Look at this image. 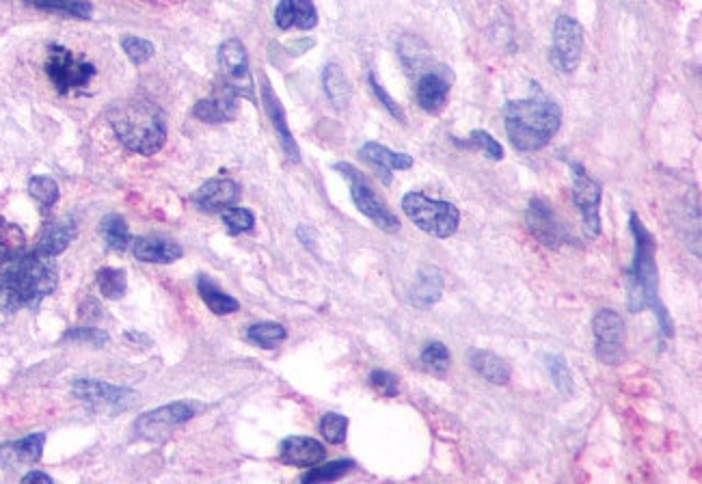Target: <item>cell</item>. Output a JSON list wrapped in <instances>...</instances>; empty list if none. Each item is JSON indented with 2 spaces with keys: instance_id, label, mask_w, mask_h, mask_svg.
<instances>
[{
  "instance_id": "277c9868",
  "label": "cell",
  "mask_w": 702,
  "mask_h": 484,
  "mask_svg": "<svg viewBox=\"0 0 702 484\" xmlns=\"http://www.w3.org/2000/svg\"><path fill=\"white\" fill-rule=\"evenodd\" d=\"M108 119H111L117 139L130 152L152 156L167 141L165 115L150 100L130 98L115 102L108 111Z\"/></svg>"
},
{
  "instance_id": "484cf974",
  "label": "cell",
  "mask_w": 702,
  "mask_h": 484,
  "mask_svg": "<svg viewBox=\"0 0 702 484\" xmlns=\"http://www.w3.org/2000/svg\"><path fill=\"white\" fill-rule=\"evenodd\" d=\"M322 87H324V93H327V98L335 106V109H346L348 102H350V96H353V89H350L348 78L340 65L329 63L327 67H324Z\"/></svg>"
},
{
  "instance_id": "4dcf8cb0",
  "label": "cell",
  "mask_w": 702,
  "mask_h": 484,
  "mask_svg": "<svg viewBox=\"0 0 702 484\" xmlns=\"http://www.w3.org/2000/svg\"><path fill=\"white\" fill-rule=\"evenodd\" d=\"M286 335H288L286 329H283V325H279V322H260V325H253L247 331V338L253 344H258L260 348H266V351L277 348L283 340H286Z\"/></svg>"
},
{
  "instance_id": "f1b7e54d",
  "label": "cell",
  "mask_w": 702,
  "mask_h": 484,
  "mask_svg": "<svg viewBox=\"0 0 702 484\" xmlns=\"http://www.w3.org/2000/svg\"><path fill=\"white\" fill-rule=\"evenodd\" d=\"M100 234L111 251H126L132 242L128 225L119 214H106L100 223Z\"/></svg>"
},
{
  "instance_id": "8fae6325",
  "label": "cell",
  "mask_w": 702,
  "mask_h": 484,
  "mask_svg": "<svg viewBox=\"0 0 702 484\" xmlns=\"http://www.w3.org/2000/svg\"><path fill=\"white\" fill-rule=\"evenodd\" d=\"M584 52V29L575 18L560 16L553 26V50L551 61L558 65V70L571 74L577 70Z\"/></svg>"
},
{
  "instance_id": "cb8c5ba5",
  "label": "cell",
  "mask_w": 702,
  "mask_h": 484,
  "mask_svg": "<svg viewBox=\"0 0 702 484\" xmlns=\"http://www.w3.org/2000/svg\"><path fill=\"white\" fill-rule=\"evenodd\" d=\"M469 363L471 368L476 370V374H480L482 379L493 385H506L510 381V366L502 357H497L491 351L474 348V351H469Z\"/></svg>"
},
{
  "instance_id": "ffe728a7",
  "label": "cell",
  "mask_w": 702,
  "mask_h": 484,
  "mask_svg": "<svg viewBox=\"0 0 702 484\" xmlns=\"http://www.w3.org/2000/svg\"><path fill=\"white\" fill-rule=\"evenodd\" d=\"M262 98H264V104H266V113H268L270 121H273V126L277 130V137L281 141L283 152H286V156L292 160V163H299L301 150H299V145H296L292 132L288 128L286 111H283L279 98L275 96V91H273V87L268 85L266 78H264V83H262Z\"/></svg>"
},
{
  "instance_id": "30bf717a",
  "label": "cell",
  "mask_w": 702,
  "mask_h": 484,
  "mask_svg": "<svg viewBox=\"0 0 702 484\" xmlns=\"http://www.w3.org/2000/svg\"><path fill=\"white\" fill-rule=\"evenodd\" d=\"M573 171V201L582 214L584 221V234L588 240H594L601 234V217H599V206L603 197V188L597 180H592L586 169L579 163H571Z\"/></svg>"
},
{
  "instance_id": "8992f818",
  "label": "cell",
  "mask_w": 702,
  "mask_h": 484,
  "mask_svg": "<svg viewBox=\"0 0 702 484\" xmlns=\"http://www.w3.org/2000/svg\"><path fill=\"white\" fill-rule=\"evenodd\" d=\"M335 169L350 182V195H353V201L359 208V212L366 214L378 230H383L387 234H396L400 230V221L396 214L387 208L385 201L374 193L368 178L348 163H337Z\"/></svg>"
},
{
  "instance_id": "9c48e42d",
  "label": "cell",
  "mask_w": 702,
  "mask_h": 484,
  "mask_svg": "<svg viewBox=\"0 0 702 484\" xmlns=\"http://www.w3.org/2000/svg\"><path fill=\"white\" fill-rule=\"evenodd\" d=\"M594 331V351H597L599 361L607 366H616L625 355V322L614 309H601V312L592 320Z\"/></svg>"
},
{
  "instance_id": "bcb514c9",
  "label": "cell",
  "mask_w": 702,
  "mask_h": 484,
  "mask_svg": "<svg viewBox=\"0 0 702 484\" xmlns=\"http://www.w3.org/2000/svg\"><path fill=\"white\" fill-rule=\"evenodd\" d=\"M22 482H26V484H29V482H48V484H52L54 480L48 474H44V472H29L26 476H22Z\"/></svg>"
},
{
  "instance_id": "7402d4cb",
  "label": "cell",
  "mask_w": 702,
  "mask_h": 484,
  "mask_svg": "<svg viewBox=\"0 0 702 484\" xmlns=\"http://www.w3.org/2000/svg\"><path fill=\"white\" fill-rule=\"evenodd\" d=\"M448 96H450V85L443 76L430 72L417 80L415 98H417V104H420L426 113H432V115L441 113L445 109V104H448Z\"/></svg>"
},
{
  "instance_id": "e0dca14e",
  "label": "cell",
  "mask_w": 702,
  "mask_h": 484,
  "mask_svg": "<svg viewBox=\"0 0 702 484\" xmlns=\"http://www.w3.org/2000/svg\"><path fill=\"white\" fill-rule=\"evenodd\" d=\"M238 96L229 89L225 83L216 87L210 98L199 100L193 109V115L208 124H223V121H232L238 115Z\"/></svg>"
},
{
  "instance_id": "e575fe53",
  "label": "cell",
  "mask_w": 702,
  "mask_h": 484,
  "mask_svg": "<svg viewBox=\"0 0 702 484\" xmlns=\"http://www.w3.org/2000/svg\"><path fill=\"white\" fill-rule=\"evenodd\" d=\"M355 467V461H333L322 467H316L303 476V482H335L344 478L350 469Z\"/></svg>"
},
{
  "instance_id": "d590c367",
  "label": "cell",
  "mask_w": 702,
  "mask_h": 484,
  "mask_svg": "<svg viewBox=\"0 0 702 484\" xmlns=\"http://www.w3.org/2000/svg\"><path fill=\"white\" fill-rule=\"evenodd\" d=\"M547 368L551 372L553 383H556V387H558V392L564 394V396H571L573 394V376H571L569 366H566L564 357L549 355L547 357Z\"/></svg>"
},
{
  "instance_id": "8d00e7d4",
  "label": "cell",
  "mask_w": 702,
  "mask_h": 484,
  "mask_svg": "<svg viewBox=\"0 0 702 484\" xmlns=\"http://www.w3.org/2000/svg\"><path fill=\"white\" fill-rule=\"evenodd\" d=\"M221 217H223V223L227 225V230L232 232V234L249 232V230H253V225H255L253 212L247 210V208L229 206V208H225V210L221 212Z\"/></svg>"
},
{
  "instance_id": "d6986e66",
  "label": "cell",
  "mask_w": 702,
  "mask_h": 484,
  "mask_svg": "<svg viewBox=\"0 0 702 484\" xmlns=\"http://www.w3.org/2000/svg\"><path fill=\"white\" fill-rule=\"evenodd\" d=\"M240 197V186L229 178L208 180L195 193V204L206 212H223L225 208L234 206Z\"/></svg>"
},
{
  "instance_id": "603a6c76",
  "label": "cell",
  "mask_w": 702,
  "mask_h": 484,
  "mask_svg": "<svg viewBox=\"0 0 702 484\" xmlns=\"http://www.w3.org/2000/svg\"><path fill=\"white\" fill-rule=\"evenodd\" d=\"M443 288H445V279L439 268L424 266L411 290V303L420 309H428L441 299Z\"/></svg>"
},
{
  "instance_id": "5bb4252c",
  "label": "cell",
  "mask_w": 702,
  "mask_h": 484,
  "mask_svg": "<svg viewBox=\"0 0 702 484\" xmlns=\"http://www.w3.org/2000/svg\"><path fill=\"white\" fill-rule=\"evenodd\" d=\"M528 227L536 240L543 242L549 249H558L566 240V232L562 223L558 221L556 212H553L543 199H532L528 206Z\"/></svg>"
},
{
  "instance_id": "4fadbf2b",
  "label": "cell",
  "mask_w": 702,
  "mask_h": 484,
  "mask_svg": "<svg viewBox=\"0 0 702 484\" xmlns=\"http://www.w3.org/2000/svg\"><path fill=\"white\" fill-rule=\"evenodd\" d=\"M195 415L193 407L186 402H171L167 407H158L150 413H143L134 422V433L147 441H162L167 439L175 428H180Z\"/></svg>"
},
{
  "instance_id": "6da1fadb",
  "label": "cell",
  "mask_w": 702,
  "mask_h": 484,
  "mask_svg": "<svg viewBox=\"0 0 702 484\" xmlns=\"http://www.w3.org/2000/svg\"><path fill=\"white\" fill-rule=\"evenodd\" d=\"M59 284V268L50 255L18 253L0 260V314H13L22 307L35 309Z\"/></svg>"
},
{
  "instance_id": "f6af8a7d",
  "label": "cell",
  "mask_w": 702,
  "mask_h": 484,
  "mask_svg": "<svg viewBox=\"0 0 702 484\" xmlns=\"http://www.w3.org/2000/svg\"><path fill=\"white\" fill-rule=\"evenodd\" d=\"M275 22L281 31H288L294 26V0H281L275 9Z\"/></svg>"
},
{
  "instance_id": "74e56055",
  "label": "cell",
  "mask_w": 702,
  "mask_h": 484,
  "mask_svg": "<svg viewBox=\"0 0 702 484\" xmlns=\"http://www.w3.org/2000/svg\"><path fill=\"white\" fill-rule=\"evenodd\" d=\"M121 48H124L126 57L134 65H143L145 61H150L154 57V44L147 42V39H143V37L128 35V37L121 39Z\"/></svg>"
},
{
  "instance_id": "ac0fdd59",
  "label": "cell",
  "mask_w": 702,
  "mask_h": 484,
  "mask_svg": "<svg viewBox=\"0 0 702 484\" xmlns=\"http://www.w3.org/2000/svg\"><path fill=\"white\" fill-rule=\"evenodd\" d=\"M324 446L312 437H288L279 446V461L292 467H314L324 461Z\"/></svg>"
},
{
  "instance_id": "ba28073f",
  "label": "cell",
  "mask_w": 702,
  "mask_h": 484,
  "mask_svg": "<svg viewBox=\"0 0 702 484\" xmlns=\"http://www.w3.org/2000/svg\"><path fill=\"white\" fill-rule=\"evenodd\" d=\"M72 394L89 409L106 415L124 413L139 402V394L132 389L93 379H76L72 383Z\"/></svg>"
},
{
  "instance_id": "9a60e30c",
  "label": "cell",
  "mask_w": 702,
  "mask_h": 484,
  "mask_svg": "<svg viewBox=\"0 0 702 484\" xmlns=\"http://www.w3.org/2000/svg\"><path fill=\"white\" fill-rule=\"evenodd\" d=\"M46 433H33L18 441H7L0 446V467L3 469H20L35 465L44 454Z\"/></svg>"
},
{
  "instance_id": "44dd1931",
  "label": "cell",
  "mask_w": 702,
  "mask_h": 484,
  "mask_svg": "<svg viewBox=\"0 0 702 484\" xmlns=\"http://www.w3.org/2000/svg\"><path fill=\"white\" fill-rule=\"evenodd\" d=\"M134 258L141 262H152V264H171L175 260L182 258V247L178 242L158 238V236H141L134 238L130 242Z\"/></svg>"
},
{
  "instance_id": "2e32d148",
  "label": "cell",
  "mask_w": 702,
  "mask_h": 484,
  "mask_svg": "<svg viewBox=\"0 0 702 484\" xmlns=\"http://www.w3.org/2000/svg\"><path fill=\"white\" fill-rule=\"evenodd\" d=\"M359 158L376 171V176L383 180V184H391V171H407L413 167V158L409 154L391 152L389 147L374 141L361 147Z\"/></svg>"
},
{
  "instance_id": "1f68e13d",
  "label": "cell",
  "mask_w": 702,
  "mask_h": 484,
  "mask_svg": "<svg viewBox=\"0 0 702 484\" xmlns=\"http://www.w3.org/2000/svg\"><path fill=\"white\" fill-rule=\"evenodd\" d=\"M126 273L119 268H102L98 271V288L104 299H121L126 294Z\"/></svg>"
},
{
  "instance_id": "7bdbcfd3",
  "label": "cell",
  "mask_w": 702,
  "mask_h": 484,
  "mask_svg": "<svg viewBox=\"0 0 702 484\" xmlns=\"http://www.w3.org/2000/svg\"><path fill=\"white\" fill-rule=\"evenodd\" d=\"M370 385L376 389L378 394L385 396V398H394V396H398V392H400L398 376H394V374L387 372V370H374V372L370 374Z\"/></svg>"
},
{
  "instance_id": "f35d334b",
  "label": "cell",
  "mask_w": 702,
  "mask_h": 484,
  "mask_svg": "<svg viewBox=\"0 0 702 484\" xmlns=\"http://www.w3.org/2000/svg\"><path fill=\"white\" fill-rule=\"evenodd\" d=\"M320 433L329 443H335V446L337 443H344L348 433V418L337 413H327L320 422Z\"/></svg>"
},
{
  "instance_id": "3957f363",
  "label": "cell",
  "mask_w": 702,
  "mask_h": 484,
  "mask_svg": "<svg viewBox=\"0 0 702 484\" xmlns=\"http://www.w3.org/2000/svg\"><path fill=\"white\" fill-rule=\"evenodd\" d=\"M633 238H636V258H633V266L627 277V288H629V309L631 312H642L644 307H653L655 316L659 318L661 331H664L666 338L674 335V325L672 318L668 314L666 305L659 301V273H657V242L653 234L646 230V225L638 217L636 212H631L629 217Z\"/></svg>"
},
{
  "instance_id": "7c38bea8",
  "label": "cell",
  "mask_w": 702,
  "mask_h": 484,
  "mask_svg": "<svg viewBox=\"0 0 702 484\" xmlns=\"http://www.w3.org/2000/svg\"><path fill=\"white\" fill-rule=\"evenodd\" d=\"M219 65L223 70V83L238 98L253 100V80L249 72V55L240 39H227L219 46Z\"/></svg>"
},
{
  "instance_id": "60d3db41",
  "label": "cell",
  "mask_w": 702,
  "mask_h": 484,
  "mask_svg": "<svg viewBox=\"0 0 702 484\" xmlns=\"http://www.w3.org/2000/svg\"><path fill=\"white\" fill-rule=\"evenodd\" d=\"M469 143L478 147V150L484 152V156H489L491 160H502L504 158V147L502 143H497L489 132L484 130H474L469 134Z\"/></svg>"
},
{
  "instance_id": "b9f144b4",
  "label": "cell",
  "mask_w": 702,
  "mask_h": 484,
  "mask_svg": "<svg viewBox=\"0 0 702 484\" xmlns=\"http://www.w3.org/2000/svg\"><path fill=\"white\" fill-rule=\"evenodd\" d=\"M318 24V11L312 0H294V26L301 31H312Z\"/></svg>"
},
{
  "instance_id": "7a4b0ae2",
  "label": "cell",
  "mask_w": 702,
  "mask_h": 484,
  "mask_svg": "<svg viewBox=\"0 0 702 484\" xmlns=\"http://www.w3.org/2000/svg\"><path fill=\"white\" fill-rule=\"evenodd\" d=\"M504 124L512 147L519 152H538L549 145L562 126V109L536 93L525 100H508L504 104Z\"/></svg>"
},
{
  "instance_id": "5b68a950",
  "label": "cell",
  "mask_w": 702,
  "mask_h": 484,
  "mask_svg": "<svg viewBox=\"0 0 702 484\" xmlns=\"http://www.w3.org/2000/svg\"><path fill=\"white\" fill-rule=\"evenodd\" d=\"M402 210L411 219V223L435 238L454 236L458 230V221H461V212L456 210L454 204L441 199H430L424 193L404 195Z\"/></svg>"
},
{
  "instance_id": "ee69618b",
  "label": "cell",
  "mask_w": 702,
  "mask_h": 484,
  "mask_svg": "<svg viewBox=\"0 0 702 484\" xmlns=\"http://www.w3.org/2000/svg\"><path fill=\"white\" fill-rule=\"evenodd\" d=\"M370 87H372V91H374V96H376L378 100H381V104L389 111V115L394 117V119H398V121H402V124H404V121H407V115H404V111L396 104V100L391 98L389 93L385 91V87H383L381 83H378L374 74H370Z\"/></svg>"
},
{
  "instance_id": "f546056e",
  "label": "cell",
  "mask_w": 702,
  "mask_h": 484,
  "mask_svg": "<svg viewBox=\"0 0 702 484\" xmlns=\"http://www.w3.org/2000/svg\"><path fill=\"white\" fill-rule=\"evenodd\" d=\"M26 249V236L22 227L16 223H9L0 217V260L13 258Z\"/></svg>"
},
{
  "instance_id": "83f0119b",
  "label": "cell",
  "mask_w": 702,
  "mask_h": 484,
  "mask_svg": "<svg viewBox=\"0 0 702 484\" xmlns=\"http://www.w3.org/2000/svg\"><path fill=\"white\" fill-rule=\"evenodd\" d=\"M24 3L35 9L61 13V16H70L78 20H89L93 13V7L87 0H24Z\"/></svg>"
},
{
  "instance_id": "52a82bcc",
  "label": "cell",
  "mask_w": 702,
  "mask_h": 484,
  "mask_svg": "<svg viewBox=\"0 0 702 484\" xmlns=\"http://www.w3.org/2000/svg\"><path fill=\"white\" fill-rule=\"evenodd\" d=\"M44 70L50 78V83L59 93L85 89L98 72L96 65L74 57V52L63 48V46H50L48 48Z\"/></svg>"
},
{
  "instance_id": "4316f807",
  "label": "cell",
  "mask_w": 702,
  "mask_h": 484,
  "mask_svg": "<svg viewBox=\"0 0 702 484\" xmlns=\"http://www.w3.org/2000/svg\"><path fill=\"white\" fill-rule=\"evenodd\" d=\"M197 288H199V297L204 299V303L208 305L210 312L216 314V316L234 314L240 309V303L234 297H229V294H225L221 288H216L208 277H199Z\"/></svg>"
},
{
  "instance_id": "d6a6232c",
  "label": "cell",
  "mask_w": 702,
  "mask_h": 484,
  "mask_svg": "<svg viewBox=\"0 0 702 484\" xmlns=\"http://www.w3.org/2000/svg\"><path fill=\"white\" fill-rule=\"evenodd\" d=\"M422 363H424V368L432 374H445V370H448L450 363H452L448 346L441 344V342L426 344V348L422 351Z\"/></svg>"
},
{
  "instance_id": "d4e9b609",
  "label": "cell",
  "mask_w": 702,
  "mask_h": 484,
  "mask_svg": "<svg viewBox=\"0 0 702 484\" xmlns=\"http://www.w3.org/2000/svg\"><path fill=\"white\" fill-rule=\"evenodd\" d=\"M76 238V225L72 221H54L50 225H46V230L37 242V251L50 255V258H57L67 247H70V242Z\"/></svg>"
},
{
  "instance_id": "ab89813d",
  "label": "cell",
  "mask_w": 702,
  "mask_h": 484,
  "mask_svg": "<svg viewBox=\"0 0 702 484\" xmlns=\"http://www.w3.org/2000/svg\"><path fill=\"white\" fill-rule=\"evenodd\" d=\"M63 340L65 342H83V344H91V346H106L108 333H104L102 329H96V327H76V329L65 331Z\"/></svg>"
},
{
  "instance_id": "836d02e7",
  "label": "cell",
  "mask_w": 702,
  "mask_h": 484,
  "mask_svg": "<svg viewBox=\"0 0 702 484\" xmlns=\"http://www.w3.org/2000/svg\"><path fill=\"white\" fill-rule=\"evenodd\" d=\"M29 193L44 208H50L59 201V184L48 176H35L29 180Z\"/></svg>"
}]
</instances>
